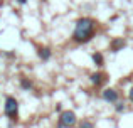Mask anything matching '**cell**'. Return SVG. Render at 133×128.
<instances>
[{"instance_id":"6da1fadb","label":"cell","mask_w":133,"mask_h":128,"mask_svg":"<svg viewBox=\"0 0 133 128\" xmlns=\"http://www.w3.org/2000/svg\"><path fill=\"white\" fill-rule=\"evenodd\" d=\"M96 25L98 22L91 17H81L76 20L74 30H72V41L78 44H86L96 34Z\"/></svg>"},{"instance_id":"7a4b0ae2","label":"cell","mask_w":133,"mask_h":128,"mask_svg":"<svg viewBox=\"0 0 133 128\" xmlns=\"http://www.w3.org/2000/svg\"><path fill=\"white\" fill-rule=\"evenodd\" d=\"M3 111L9 116L10 123H17L19 122V101L14 96H7L5 98V105H3Z\"/></svg>"},{"instance_id":"3957f363","label":"cell","mask_w":133,"mask_h":128,"mask_svg":"<svg viewBox=\"0 0 133 128\" xmlns=\"http://www.w3.org/2000/svg\"><path fill=\"white\" fill-rule=\"evenodd\" d=\"M78 118H76V113L71 111V110H66V111H61L57 120V128H71L72 125H76Z\"/></svg>"},{"instance_id":"277c9868","label":"cell","mask_w":133,"mask_h":128,"mask_svg":"<svg viewBox=\"0 0 133 128\" xmlns=\"http://www.w3.org/2000/svg\"><path fill=\"white\" fill-rule=\"evenodd\" d=\"M101 98H103L106 103H116V101H118V98H120V95H118L116 89H113V88H106L103 93H101Z\"/></svg>"},{"instance_id":"5b68a950","label":"cell","mask_w":133,"mask_h":128,"mask_svg":"<svg viewBox=\"0 0 133 128\" xmlns=\"http://www.w3.org/2000/svg\"><path fill=\"white\" fill-rule=\"evenodd\" d=\"M123 47H127V41L121 39V37H115V39L110 42V51H111L113 54L123 51Z\"/></svg>"},{"instance_id":"8992f818","label":"cell","mask_w":133,"mask_h":128,"mask_svg":"<svg viewBox=\"0 0 133 128\" xmlns=\"http://www.w3.org/2000/svg\"><path fill=\"white\" fill-rule=\"evenodd\" d=\"M108 79V76L104 74V72L98 71V72H93V74H89V81L93 83V86H96V88H99L101 84H103L104 81Z\"/></svg>"},{"instance_id":"52a82bcc","label":"cell","mask_w":133,"mask_h":128,"mask_svg":"<svg viewBox=\"0 0 133 128\" xmlns=\"http://www.w3.org/2000/svg\"><path fill=\"white\" fill-rule=\"evenodd\" d=\"M37 56L42 61H49L52 57V51L49 47H37Z\"/></svg>"},{"instance_id":"ba28073f","label":"cell","mask_w":133,"mask_h":128,"mask_svg":"<svg viewBox=\"0 0 133 128\" xmlns=\"http://www.w3.org/2000/svg\"><path fill=\"white\" fill-rule=\"evenodd\" d=\"M91 57H93V63L96 64L98 68H103V66H104V57H103V54H101V52H93V56H91Z\"/></svg>"},{"instance_id":"9c48e42d","label":"cell","mask_w":133,"mask_h":128,"mask_svg":"<svg viewBox=\"0 0 133 128\" xmlns=\"http://www.w3.org/2000/svg\"><path fill=\"white\" fill-rule=\"evenodd\" d=\"M20 88H22L24 91H30V89L34 88V84L29 78H20Z\"/></svg>"},{"instance_id":"30bf717a","label":"cell","mask_w":133,"mask_h":128,"mask_svg":"<svg viewBox=\"0 0 133 128\" xmlns=\"http://www.w3.org/2000/svg\"><path fill=\"white\" fill-rule=\"evenodd\" d=\"M115 111L116 113H125L127 111V105H125L123 101H116L115 103Z\"/></svg>"},{"instance_id":"8fae6325","label":"cell","mask_w":133,"mask_h":128,"mask_svg":"<svg viewBox=\"0 0 133 128\" xmlns=\"http://www.w3.org/2000/svg\"><path fill=\"white\" fill-rule=\"evenodd\" d=\"M79 128H94L93 122H88V120H83L81 123H79Z\"/></svg>"},{"instance_id":"7c38bea8","label":"cell","mask_w":133,"mask_h":128,"mask_svg":"<svg viewBox=\"0 0 133 128\" xmlns=\"http://www.w3.org/2000/svg\"><path fill=\"white\" fill-rule=\"evenodd\" d=\"M128 98H130V101L133 103V86L130 88V91H128Z\"/></svg>"},{"instance_id":"4fadbf2b","label":"cell","mask_w":133,"mask_h":128,"mask_svg":"<svg viewBox=\"0 0 133 128\" xmlns=\"http://www.w3.org/2000/svg\"><path fill=\"white\" fill-rule=\"evenodd\" d=\"M56 111L61 113V111H62V105H56Z\"/></svg>"},{"instance_id":"5bb4252c","label":"cell","mask_w":133,"mask_h":128,"mask_svg":"<svg viewBox=\"0 0 133 128\" xmlns=\"http://www.w3.org/2000/svg\"><path fill=\"white\" fill-rule=\"evenodd\" d=\"M17 2H19L20 5H25V3H27V0H17Z\"/></svg>"}]
</instances>
